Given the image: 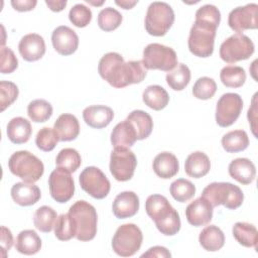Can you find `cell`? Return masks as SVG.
I'll list each match as a JSON object with an SVG mask.
<instances>
[{
  "label": "cell",
  "instance_id": "obj_1",
  "mask_svg": "<svg viewBox=\"0 0 258 258\" xmlns=\"http://www.w3.org/2000/svg\"><path fill=\"white\" fill-rule=\"evenodd\" d=\"M221 21L220 10L212 4L200 7L196 12V20L189 30L187 45L189 51L199 57L213 54L216 31Z\"/></svg>",
  "mask_w": 258,
  "mask_h": 258
},
{
  "label": "cell",
  "instance_id": "obj_2",
  "mask_svg": "<svg viewBox=\"0 0 258 258\" xmlns=\"http://www.w3.org/2000/svg\"><path fill=\"white\" fill-rule=\"evenodd\" d=\"M98 72L102 79L117 89L139 84L147 75L142 60L125 61L120 53L113 51L102 56L98 64Z\"/></svg>",
  "mask_w": 258,
  "mask_h": 258
},
{
  "label": "cell",
  "instance_id": "obj_3",
  "mask_svg": "<svg viewBox=\"0 0 258 258\" xmlns=\"http://www.w3.org/2000/svg\"><path fill=\"white\" fill-rule=\"evenodd\" d=\"M69 215L73 220L76 238L79 241L87 242L95 238L98 216L96 209L91 204L86 201H77L70 207Z\"/></svg>",
  "mask_w": 258,
  "mask_h": 258
},
{
  "label": "cell",
  "instance_id": "obj_4",
  "mask_svg": "<svg viewBox=\"0 0 258 258\" xmlns=\"http://www.w3.org/2000/svg\"><path fill=\"white\" fill-rule=\"evenodd\" d=\"M202 197L205 198L213 208L222 205L229 210L238 209L244 201L242 189L231 182H212L204 188Z\"/></svg>",
  "mask_w": 258,
  "mask_h": 258
},
{
  "label": "cell",
  "instance_id": "obj_5",
  "mask_svg": "<svg viewBox=\"0 0 258 258\" xmlns=\"http://www.w3.org/2000/svg\"><path fill=\"white\" fill-rule=\"evenodd\" d=\"M8 167L12 174L26 182L37 181L44 172L42 161L27 150L14 152L8 160Z\"/></svg>",
  "mask_w": 258,
  "mask_h": 258
},
{
  "label": "cell",
  "instance_id": "obj_6",
  "mask_svg": "<svg viewBox=\"0 0 258 258\" xmlns=\"http://www.w3.org/2000/svg\"><path fill=\"white\" fill-rule=\"evenodd\" d=\"M174 22V12L166 2L150 3L145 15V29L153 36H163Z\"/></svg>",
  "mask_w": 258,
  "mask_h": 258
},
{
  "label": "cell",
  "instance_id": "obj_7",
  "mask_svg": "<svg viewBox=\"0 0 258 258\" xmlns=\"http://www.w3.org/2000/svg\"><path fill=\"white\" fill-rule=\"evenodd\" d=\"M143 241L141 230L132 223L124 224L118 227L113 239V251L121 257L133 256L140 249Z\"/></svg>",
  "mask_w": 258,
  "mask_h": 258
},
{
  "label": "cell",
  "instance_id": "obj_8",
  "mask_svg": "<svg viewBox=\"0 0 258 258\" xmlns=\"http://www.w3.org/2000/svg\"><path fill=\"white\" fill-rule=\"evenodd\" d=\"M142 62L146 70L170 72L177 66V55L174 49L169 46L149 43L143 49Z\"/></svg>",
  "mask_w": 258,
  "mask_h": 258
},
{
  "label": "cell",
  "instance_id": "obj_9",
  "mask_svg": "<svg viewBox=\"0 0 258 258\" xmlns=\"http://www.w3.org/2000/svg\"><path fill=\"white\" fill-rule=\"evenodd\" d=\"M253 41L243 33H235L228 37L220 46V56L228 63L248 59L254 52Z\"/></svg>",
  "mask_w": 258,
  "mask_h": 258
},
{
  "label": "cell",
  "instance_id": "obj_10",
  "mask_svg": "<svg viewBox=\"0 0 258 258\" xmlns=\"http://www.w3.org/2000/svg\"><path fill=\"white\" fill-rule=\"evenodd\" d=\"M137 159L135 154L129 148L115 147L110 155V171L113 177L118 181H127L132 178Z\"/></svg>",
  "mask_w": 258,
  "mask_h": 258
},
{
  "label": "cell",
  "instance_id": "obj_11",
  "mask_svg": "<svg viewBox=\"0 0 258 258\" xmlns=\"http://www.w3.org/2000/svg\"><path fill=\"white\" fill-rule=\"evenodd\" d=\"M79 181L83 190L97 200L106 198L111 188V184L107 176L96 166L86 167L81 172Z\"/></svg>",
  "mask_w": 258,
  "mask_h": 258
},
{
  "label": "cell",
  "instance_id": "obj_12",
  "mask_svg": "<svg viewBox=\"0 0 258 258\" xmlns=\"http://www.w3.org/2000/svg\"><path fill=\"white\" fill-rule=\"evenodd\" d=\"M243 100L236 93H226L220 97L216 106V122L220 127L231 126L239 118Z\"/></svg>",
  "mask_w": 258,
  "mask_h": 258
},
{
  "label": "cell",
  "instance_id": "obj_13",
  "mask_svg": "<svg viewBox=\"0 0 258 258\" xmlns=\"http://www.w3.org/2000/svg\"><path fill=\"white\" fill-rule=\"evenodd\" d=\"M48 187L51 198L60 204L69 202L75 194V182L71 172L55 168L48 177Z\"/></svg>",
  "mask_w": 258,
  "mask_h": 258
},
{
  "label": "cell",
  "instance_id": "obj_14",
  "mask_svg": "<svg viewBox=\"0 0 258 258\" xmlns=\"http://www.w3.org/2000/svg\"><path fill=\"white\" fill-rule=\"evenodd\" d=\"M258 5L249 3L245 6L234 8L228 16V24L237 33H242L247 29L258 27Z\"/></svg>",
  "mask_w": 258,
  "mask_h": 258
},
{
  "label": "cell",
  "instance_id": "obj_15",
  "mask_svg": "<svg viewBox=\"0 0 258 258\" xmlns=\"http://www.w3.org/2000/svg\"><path fill=\"white\" fill-rule=\"evenodd\" d=\"M51 42L59 54L71 55L78 49L79 36L71 27L60 25L52 31Z\"/></svg>",
  "mask_w": 258,
  "mask_h": 258
},
{
  "label": "cell",
  "instance_id": "obj_16",
  "mask_svg": "<svg viewBox=\"0 0 258 258\" xmlns=\"http://www.w3.org/2000/svg\"><path fill=\"white\" fill-rule=\"evenodd\" d=\"M213 207L203 197L195 200L185 209L187 222L195 227H202L209 224L213 218Z\"/></svg>",
  "mask_w": 258,
  "mask_h": 258
},
{
  "label": "cell",
  "instance_id": "obj_17",
  "mask_svg": "<svg viewBox=\"0 0 258 258\" xmlns=\"http://www.w3.org/2000/svg\"><path fill=\"white\" fill-rule=\"evenodd\" d=\"M18 50L24 60L36 61L45 53L44 39L37 33L26 34L20 39L18 43Z\"/></svg>",
  "mask_w": 258,
  "mask_h": 258
},
{
  "label": "cell",
  "instance_id": "obj_18",
  "mask_svg": "<svg viewBox=\"0 0 258 258\" xmlns=\"http://www.w3.org/2000/svg\"><path fill=\"white\" fill-rule=\"evenodd\" d=\"M139 210V198L134 191H122L116 196L113 205L112 211L116 218L118 219H127L131 218Z\"/></svg>",
  "mask_w": 258,
  "mask_h": 258
},
{
  "label": "cell",
  "instance_id": "obj_19",
  "mask_svg": "<svg viewBox=\"0 0 258 258\" xmlns=\"http://www.w3.org/2000/svg\"><path fill=\"white\" fill-rule=\"evenodd\" d=\"M41 197L39 187L33 182H16L11 187V198L19 206L28 207L36 204Z\"/></svg>",
  "mask_w": 258,
  "mask_h": 258
},
{
  "label": "cell",
  "instance_id": "obj_20",
  "mask_svg": "<svg viewBox=\"0 0 258 258\" xmlns=\"http://www.w3.org/2000/svg\"><path fill=\"white\" fill-rule=\"evenodd\" d=\"M83 118L90 127L101 129L111 123L114 118V112L108 106L93 105L84 109Z\"/></svg>",
  "mask_w": 258,
  "mask_h": 258
},
{
  "label": "cell",
  "instance_id": "obj_21",
  "mask_svg": "<svg viewBox=\"0 0 258 258\" xmlns=\"http://www.w3.org/2000/svg\"><path fill=\"white\" fill-rule=\"evenodd\" d=\"M53 130L59 141H72L80 134V124L75 115L64 113L59 115L54 122Z\"/></svg>",
  "mask_w": 258,
  "mask_h": 258
},
{
  "label": "cell",
  "instance_id": "obj_22",
  "mask_svg": "<svg viewBox=\"0 0 258 258\" xmlns=\"http://www.w3.org/2000/svg\"><path fill=\"white\" fill-rule=\"evenodd\" d=\"M228 171L232 178L242 184H250L256 175L254 163L250 159L242 157L232 160L229 164Z\"/></svg>",
  "mask_w": 258,
  "mask_h": 258
},
{
  "label": "cell",
  "instance_id": "obj_23",
  "mask_svg": "<svg viewBox=\"0 0 258 258\" xmlns=\"http://www.w3.org/2000/svg\"><path fill=\"white\" fill-rule=\"evenodd\" d=\"M152 167L157 176L163 179H168L173 177L178 172L179 163L173 153L164 151L155 156Z\"/></svg>",
  "mask_w": 258,
  "mask_h": 258
},
{
  "label": "cell",
  "instance_id": "obj_24",
  "mask_svg": "<svg viewBox=\"0 0 258 258\" xmlns=\"http://www.w3.org/2000/svg\"><path fill=\"white\" fill-rule=\"evenodd\" d=\"M137 140V134L132 124L126 119L118 123L112 130L111 143L115 147L129 148L134 145Z\"/></svg>",
  "mask_w": 258,
  "mask_h": 258
},
{
  "label": "cell",
  "instance_id": "obj_25",
  "mask_svg": "<svg viewBox=\"0 0 258 258\" xmlns=\"http://www.w3.org/2000/svg\"><path fill=\"white\" fill-rule=\"evenodd\" d=\"M6 133L8 139L14 144H22L29 140L32 128L30 122L23 117H14L8 124Z\"/></svg>",
  "mask_w": 258,
  "mask_h": 258
},
{
  "label": "cell",
  "instance_id": "obj_26",
  "mask_svg": "<svg viewBox=\"0 0 258 258\" xmlns=\"http://www.w3.org/2000/svg\"><path fill=\"white\" fill-rule=\"evenodd\" d=\"M211 169V161L208 155L202 151L190 153L184 162L185 173L194 178L205 176Z\"/></svg>",
  "mask_w": 258,
  "mask_h": 258
},
{
  "label": "cell",
  "instance_id": "obj_27",
  "mask_svg": "<svg viewBox=\"0 0 258 258\" xmlns=\"http://www.w3.org/2000/svg\"><path fill=\"white\" fill-rule=\"evenodd\" d=\"M199 242L205 250L209 252H216L224 246L225 235L219 227L210 225L204 228L200 233Z\"/></svg>",
  "mask_w": 258,
  "mask_h": 258
},
{
  "label": "cell",
  "instance_id": "obj_28",
  "mask_svg": "<svg viewBox=\"0 0 258 258\" xmlns=\"http://www.w3.org/2000/svg\"><path fill=\"white\" fill-rule=\"evenodd\" d=\"M15 248L24 255L36 254L41 248V239L35 231L23 230L16 237Z\"/></svg>",
  "mask_w": 258,
  "mask_h": 258
},
{
  "label": "cell",
  "instance_id": "obj_29",
  "mask_svg": "<svg viewBox=\"0 0 258 258\" xmlns=\"http://www.w3.org/2000/svg\"><path fill=\"white\" fill-rule=\"evenodd\" d=\"M142 99L146 106L155 111L164 109L169 102L168 93L159 85L148 86L142 94Z\"/></svg>",
  "mask_w": 258,
  "mask_h": 258
},
{
  "label": "cell",
  "instance_id": "obj_30",
  "mask_svg": "<svg viewBox=\"0 0 258 258\" xmlns=\"http://www.w3.org/2000/svg\"><path fill=\"white\" fill-rule=\"evenodd\" d=\"M134 127L137 140L146 139L152 132L153 121L151 116L142 110L132 111L126 118Z\"/></svg>",
  "mask_w": 258,
  "mask_h": 258
},
{
  "label": "cell",
  "instance_id": "obj_31",
  "mask_svg": "<svg viewBox=\"0 0 258 258\" xmlns=\"http://www.w3.org/2000/svg\"><path fill=\"white\" fill-rule=\"evenodd\" d=\"M232 233L240 245L248 248H257L258 232L254 225L246 222H237L232 228Z\"/></svg>",
  "mask_w": 258,
  "mask_h": 258
},
{
  "label": "cell",
  "instance_id": "obj_32",
  "mask_svg": "<svg viewBox=\"0 0 258 258\" xmlns=\"http://www.w3.org/2000/svg\"><path fill=\"white\" fill-rule=\"evenodd\" d=\"M249 145V138L244 130H234L222 137V146L229 153L245 150Z\"/></svg>",
  "mask_w": 258,
  "mask_h": 258
},
{
  "label": "cell",
  "instance_id": "obj_33",
  "mask_svg": "<svg viewBox=\"0 0 258 258\" xmlns=\"http://www.w3.org/2000/svg\"><path fill=\"white\" fill-rule=\"evenodd\" d=\"M57 218L56 212L48 206L39 207L33 215V224L37 230L43 233H49L55 224Z\"/></svg>",
  "mask_w": 258,
  "mask_h": 258
},
{
  "label": "cell",
  "instance_id": "obj_34",
  "mask_svg": "<svg viewBox=\"0 0 258 258\" xmlns=\"http://www.w3.org/2000/svg\"><path fill=\"white\" fill-rule=\"evenodd\" d=\"M167 85L174 91L183 90L190 81V71L184 63H177V66L167 73L166 77Z\"/></svg>",
  "mask_w": 258,
  "mask_h": 258
},
{
  "label": "cell",
  "instance_id": "obj_35",
  "mask_svg": "<svg viewBox=\"0 0 258 258\" xmlns=\"http://www.w3.org/2000/svg\"><path fill=\"white\" fill-rule=\"evenodd\" d=\"M220 79L228 88H240L246 81V73L242 67L227 66L221 70Z\"/></svg>",
  "mask_w": 258,
  "mask_h": 258
},
{
  "label": "cell",
  "instance_id": "obj_36",
  "mask_svg": "<svg viewBox=\"0 0 258 258\" xmlns=\"http://www.w3.org/2000/svg\"><path fill=\"white\" fill-rule=\"evenodd\" d=\"M52 111L51 104L43 99L33 100L27 106L28 117L35 123L47 121L51 117Z\"/></svg>",
  "mask_w": 258,
  "mask_h": 258
},
{
  "label": "cell",
  "instance_id": "obj_37",
  "mask_svg": "<svg viewBox=\"0 0 258 258\" xmlns=\"http://www.w3.org/2000/svg\"><path fill=\"white\" fill-rule=\"evenodd\" d=\"M57 167L62 168L69 172H75L82 164L80 153L74 148L61 149L55 158Z\"/></svg>",
  "mask_w": 258,
  "mask_h": 258
},
{
  "label": "cell",
  "instance_id": "obj_38",
  "mask_svg": "<svg viewBox=\"0 0 258 258\" xmlns=\"http://www.w3.org/2000/svg\"><path fill=\"white\" fill-rule=\"evenodd\" d=\"M169 191L175 201L184 203L194 198L196 195V186L191 181L187 179L178 178L170 184Z\"/></svg>",
  "mask_w": 258,
  "mask_h": 258
},
{
  "label": "cell",
  "instance_id": "obj_39",
  "mask_svg": "<svg viewBox=\"0 0 258 258\" xmlns=\"http://www.w3.org/2000/svg\"><path fill=\"white\" fill-rule=\"evenodd\" d=\"M122 14L112 7L102 9L98 14V25L104 31H112L120 26Z\"/></svg>",
  "mask_w": 258,
  "mask_h": 258
},
{
  "label": "cell",
  "instance_id": "obj_40",
  "mask_svg": "<svg viewBox=\"0 0 258 258\" xmlns=\"http://www.w3.org/2000/svg\"><path fill=\"white\" fill-rule=\"evenodd\" d=\"M54 235L60 241H69L76 237V230L71 216L68 214H60L54 224Z\"/></svg>",
  "mask_w": 258,
  "mask_h": 258
},
{
  "label": "cell",
  "instance_id": "obj_41",
  "mask_svg": "<svg viewBox=\"0 0 258 258\" xmlns=\"http://www.w3.org/2000/svg\"><path fill=\"white\" fill-rule=\"evenodd\" d=\"M217 91L216 82L209 77L199 78L194 87H192V95L197 99L200 100H208L211 99Z\"/></svg>",
  "mask_w": 258,
  "mask_h": 258
},
{
  "label": "cell",
  "instance_id": "obj_42",
  "mask_svg": "<svg viewBox=\"0 0 258 258\" xmlns=\"http://www.w3.org/2000/svg\"><path fill=\"white\" fill-rule=\"evenodd\" d=\"M59 141L56 133L54 132L53 128L43 127L41 128L35 137V144L36 146L45 152H49L54 149L57 142Z\"/></svg>",
  "mask_w": 258,
  "mask_h": 258
},
{
  "label": "cell",
  "instance_id": "obj_43",
  "mask_svg": "<svg viewBox=\"0 0 258 258\" xmlns=\"http://www.w3.org/2000/svg\"><path fill=\"white\" fill-rule=\"evenodd\" d=\"M69 19L77 27H86L92 20V11L86 5L78 3L71 8Z\"/></svg>",
  "mask_w": 258,
  "mask_h": 258
},
{
  "label": "cell",
  "instance_id": "obj_44",
  "mask_svg": "<svg viewBox=\"0 0 258 258\" xmlns=\"http://www.w3.org/2000/svg\"><path fill=\"white\" fill-rule=\"evenodd\" d=\"M170 206V203L164 196L157 194L149 196L145 202V210L151 220H154L163 210Z\"/></svg>",
  "mask_w": 258,
  "mask_h": 258
},
{
  "label": "cell",
  "instance_id": "obj_45",
  "mask_svg": "<svg viewBox=\"0 0 258 258\" xmlns=\"http://www.w3.org/2000/svg\"><path fill=\"white\" fill-rule=\"evenodd\" d=\"M18 87L9 81L0 82V97H1V111L9 107L18 97Z\"/></svg>",
  "mask_w": 258,
  "mask_h": 258
},
{
  "label": "cell",
  "instance_id": "obj_46",
  "mask_svg": "<svg viewBox=\"0 0 258 258\" xmlns=\"http://www.w3.org/2000/svg\"><path fill=\"white\" fill-rule=\"evenodd\" d=\"M0 72L2 74H11L18 67V59L10 47L2 46L0 51Z\"/></svg>",
  "mask_w": 258,
  "mask_h": 258
},
{
  "label": "cell",
  "instance_id": "obj_47",
  "mask_svg": "<svg viewBox=\"0 0 258 258\" xmlns=\"http://www.w3.org/2000/svg\"><path fill=\"white\" fill-rule=\"evenodd\" d=\"M12 245H13V236L11 231L8 228L2 226L1 227V249L3 251L2 253L3 257H6V252L10 250Z\"/></svg>",
  "mask_w": 258,
  "mask_h": 258
},
{
  "label": "cell",
  "instance_id": "obj_48",
  "mask_svg": "<svg viewBox=\"0 0 258 258\" xmlns=\"http://www.w3.org/2000/svg\"><path fill=\"white\" fill-rule=\"evenodd\" d=\"M37 4L36 0H12L11 5L12 7L19 11V12H25L32 10Z\"/></svg>",
  "mask_w": 258,
  "mask_h": 258
},
{
  "label": "cell",
  "instance_id": "obj_49",
  "mask_svg": "<svg viewBox=\"0 0 258 258\" xmlns=\"http://www.w3.org/2000/svg\"><path fill=\"white\" fill-rule=\"evenodd\" d=\"M141 257H162V258H168L171 257L170 252L162 246H154L147 250V252L143 253Z\"/></svg>",
  "mask_w": 258,
  "mask_h": 258
},
{
  "label": "cell",
  "instance_id": "obj_50",
  "mask_svg": "<svg viewBox=\"0 0 258 258\" xmlns=\"http://www.w3.org/2000/svg\"><path fill=\"white\" fill-rule=\"evenodd\" d=\"M256 97H257V94H255L253 96V99H252V105L251 107L249 108L248 110V120H249V123L251 125V128H252V132L254 134L255 137H257V134H256V112H257V107H256Z\"/></svg>",
  "mask_w": 258,
  "mask_h": 258
},
{
  "label": "cell",
  "instance_id": "obj_51",
  "mask_svg": "<svg viewBox=\"0 0 258 258\" xmlns=\"http://www.w3.org/2000/svg\"><path fill=\"white\" fill-rule=\"evenodd\" d=\"M45 4L48 6V8L51 11L59 12V11L63 10L64 7L67 6V1L66 0H62V1H49V0H46Z\"/></svg>",
  "mask_w": 258,
  "mask_h": 258
},
{
  "label": "cell",
  "instance_id": "obj_52",
  "mask_svg": "<svg viewBox=\"0 0 258 258\" xmlns=\"http://www.w3.org/2000/svg\"><path fill=\"white\" fill-rule=\"evenodd\" d=\"M137 2L138 1H128V0H121V1H115V3L118 5V6H120V7H122L123 9H131L134 5H136L137 4Z\"/></svg>",
  "mask_w": 258,
  "mask_h": 258
},
{
  "label": "cell",
  "instance_id": "obj_53",
  "mask_svg": "<svg viewBox=\"0 0 258 258\" xmlns=\"http://www.w3.org/2000/svg\"><path fill=\"white\" fill-rule=\"evenodd\" d=\"M86 2H87V3H89V4L97 5V6H99V5H102V4L104 3V1H100V2H93V1H91V0H86Z\"/></svg>",
  "mask_w": 258,
  "mask_h": 258
}]
</instances>
